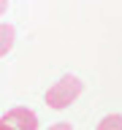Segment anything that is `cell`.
Listing matches in <instances>:
<instances>
[{"mask_svg": "<svg viewBox=\"0 0 122 130\" xmlns=\"http://www.w3.org/2000/svg\"><path fill=\"white\" fill-rule=\"evenodd\" d=\"M81 89H84V84H81L79 76H60V79L52 84V87L46 89V95H43V100H46L49 108H68V106L76 100V98L81 95Z\"/></svg>", "mask_w": 122, "mask_h": 130, "instance_id": "cell-1", "label": "cell"}, {"mask_svg": "<svg viewBox=\"0 0 122 130\" xmlns=\"http://www.w3.org/2000/svg\"><path fill=\"white\" fill-rule=\"evenodd\" d=\"M6 8H8V0H0V16L6 14Z\"/></svg>", "mask_w": 122, "mask_h": 130, "instance_id": "cell-6", "label": "cell"}, {"mask_svg": "<svg viewBox=\"0 0 122 130\" xmlns=\"http://www.w3.org/2000/svg\"><path fill=\"white\" fill-rule=\"evenodd\" d=\"M0 130H38V117L24 106H14L0 117Z\"/></svg>", "mask_w": 122, "mask_h": 130, "instance_id": "cell-2", "label": "cell"}, {"mask_svg": "<svg viewBox=\"0 0 122 130\" xmlns=\"http://www.w3.org/2000/svg\"><path fill=\"white\" fill-rule=\"evenodd\" d=\"M14 38H16L14 27L11 24H0V57H6L14 49Z\"/></svg>", "mask_w": 122, "mask_h": 130, "instance_id": "cell-3", "label": "cell"}, {"mask_svg": "<svg viewBox=\"0 0 122 130\" xmlns=\"http://www.w3.org/2000/svg\"><path fill=\"white\" fill-rule=\"evenodd\" d=\"M98 130H122V114H109L98 122Z\"/></svg>", "mask_w": 122, "mask_h": 130, "instance_id": "cell-4", "label": "cell"}, {"mask_svg": "<svg viewBox=\"0 0 122 130\" xmlns=\"http://www.w3.org/2000/svg\"><path fill=\"white\" fill-rule=\"evenodd\" d=\"M49 130H73V127H71V122H54Z\"/></svg>", "mask_w": 122, "mask_h": 130, "instance_id": "cell-5", "label": "cell"}]
</instances>
